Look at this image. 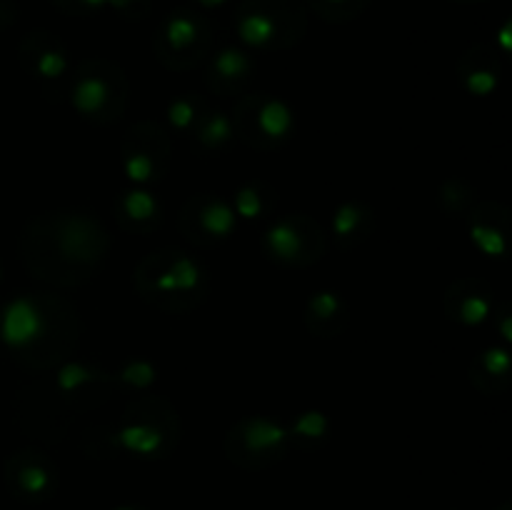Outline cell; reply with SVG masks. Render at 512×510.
<instances>
[{"mask_svg": "<svg viewBox=\"0 0 512 510\" xmlns=\"http://www.w3.org/2000/svg\"><path fill=\"white\" fill-rule=\"evenodd\" d=\"M58 5L70 13H93L100 8H115L120 13H128L135 8V0H58Z\"/></svg>", "mask_w": 512, "mask_h": 510, "instance_id": "f546056e", "label": "cell"}, {"mask_svg": "<svg viewBox=\"0 0 512 510\" xmlns=\"http://www.w3.org/2000/svg\"><path fill=\"white\" fill-rule=\"evenodd\" d=\"M458 75L463 80L465 90L478 98H485V95L493 93L498 88V78H500V68L495 63L493 53L485 48H475L470 53L463 55L458 65Z\"/></svg>", "mask_w": 512, "mask_h": 510, "instance_id": "e0dca14e", "label": "cell"}, {"mask_svg": "<svg viewBox=\"0 0 512 510\" xmlns=\"http://www.w3.org/2000/svg\"><path fill=\"white\" fill-rule=\"evenodd\" d=\"M125 78L108 60H85L75 70L70 85V105L75 113L95 123H110L120 118L125 105Z\"/></svg>", "mask_w": 512, "mask_h": 510, "instance_id": "5b68a950", "label": "cell"}, {"mask_svg": "<svg viewBox=\"0 0 512 510\" xmlns=\"http://www.w3.org/2000/svg\"><path fill=\"white\" fill-rule=\"evenodd\" d=\"M330 428V420L325 418L320 410H308V413H300L298 418L290 423L288 435L290 440H303V443H318L325 438Z\"/></svg>", "mask_w": 512, "mask_h": 510, "instance_id": "d4e9b609", "label": "cell"}, {"mask_svg": "<svg viewBox=\"0 0 512 510\" xmlns=\"http://www.w3.org/2000/svg\"><path fill=\"white\" fill-rule=\"evenodd\" d=\"M95 383H110V375L85 363H65L55 375V388L63 395H75Z\"/></svg>", "mask_w": 512, "mask_h": 510, "instance_id": "603a6c76", "label": "cell"}, {"mask_svg": "<svg viewBox=\"0 0 512 510\" xmlns=\"http://www.w3.org/2000/svg\"><path fill=\"white\" fill-rule=\"evenodd\" d=\"M140 295L163 310H188L205 295V270L180 250L150 253L135 273Z\"/></svg>", "mask_w": 512, "mask_h": 510, "instance_id": "6da1fadb", "label": "cell"}, {"mask_svg": "<svg viewBox=\"0 0 512 510\" xmlns=\"http://www.w3.org/2000/svg\"><path fill=\"white\" fill-rule=\"evenodd\" d=\"M480 378L493 380L495 390L503 388V385L508 383L510 378L508 348H498V345H493V348H488L483 355H480L478 365L473 368V380H480Z\"/></svg>", "mask_w": 512, "mask_h": 510, "instance_id": "cb8c5ba5", "label": "cell"}, {"mask_svg": "<svg viewBox=\"0 0 512 510\" xmlns=\"http://www.w3.org/2000/svg\"><path fill=\"white\" fill-rule=\"evenodd\" d=\"M230 120H233V133L260 150L285 143L295 125L290 105L265 95H248L240 100Z\"/></svg>", "mask_w": 512, "mask_h": 510, "instance_id": "8992f818", "label": "cell"}, {"mask_svg": "<svg viewBox=\"0 0 512 510\" xmlns=\"http://www.w3.org/2000/svg\"><path fill=\"white\" fill-rule=\"evenodd\" d=\"M50 305H53L50 300L28 298V295L10 300L5 305L3 315H0V340L20 355H43L40 365H50L58 358H63V353L53 345L50 330H70L65 328L70 318L60 320L55 325V313L50 310Z\"/></svg>", "mask_w": 512, "mask_h": 510, "instance_id": "3957f363", "label": "cell"}, {"mask_svg": "<svg viewBox=\"0 0 512 510\" xmlns=\"http://www.w3.org/2000/svg\"><path fill=\"white\" fill-rule=\"evenodd\" d=\"M118 380L135 390H145L155 383V368L148 360H130V363H125L123 370L118 373Z\"/></svg>", "mask_w": 512, "mask_h": 510, "instance_id": "f1b7e54d", "label": "cell"}, {"mask_svg": "<svg viewBox=\"0 0 512 510\" xmlns=\"http://www.w3.org/2000/svg\"><path fill=\"white\" fill-rule=\"evenodd\" d=\"M498 510H512V508H510V503H503Z\"/></svg>", "mask_w": 512, "mask_h": 510, "instance_id": "836d02e7", "label": "cell"}, {"mask_svg": "<svg viewBox=\"0 0 512 510\" xmlns=\"http://www.w3.org/2000/svg\"><path fill=\"white\" fill-rule=\"evenodd\" d=\"M23 60L30 73H35L43 80H60L70 70L68 53L48 33H35L25 40Z\"/></svg>", "mask_w": 512, "mask_h": 510, "instance_id": "9a60e30c", "label": "cell"}, {"mask_svg": "<svg viewBox=\"0 0 512 510\" xmlns=\"http://www.w3.org/2000/svg\"><path fill=\"white\" fill-rule=\"evenodd\" d=\"M373 213L360 203H343L333 215V235L340 245L350 248L358 240L368 238Z\"/></svg>", "mask_w": 512, "mask_h": 510, "instance_id": "44dd1931", "label": "cell"}, {"mask_svg": "<svg viewBox=\"0 0 512 510\" xmlns=\"http://www.w3.org/2000/svg\"><path fill=\"white\" fill-rule=\"evenodd\" d=\"M118 220L128 230H148L160 220V205L148 190H128L118 203Z\"/></svg>", "mask_w": 512, "mask_h": 510, "instance_id": "ac0fdd59", "label": "cell"}, {"mask_svg": "<svg viewBox=\"0 0 512 510\" xmlns=\"http://www.w3.org/2000/svg\"><path fill=\"white\" fill-rule=\"evenodd\" d=\"M305 315H308L310 330L318 335L338 333V328L333 325L335 320L340 325H345V305L340 300V295L333 293V290H318V293L310 295Z\"/></svg>", "mask_w": 512, "mask_h": 510, "instance_id": "ffe728a7", "label": "cell"}, {"mask_svg": "<svg viewBox=\"0 0 512 510\" xmlns=\"http://www.w3.org/2000/svg\"><path fill=\"white\" fill-rule=\"evenodd\" d=\"M460 3H478V0H460Z\"/></svg>", "mask_w": 512, "mask_h": 510, "instance_id": "e575fe53", "label": "cell"}, {"mask_svg": "<svg viewBox=\"0 0 512 510\" xmlns=\"http://www.w3.org/2000/svg\"><path fill=\"white\" fill-rule=\"evenodd\" d=\"M445 310L463 325H480L493 313V293L480 280H458L448 290Z\"/></svg>", "mask_w": 512, "mask_h": 510, "instance_id": "5bb4252c", "label": "cell"}, {"mask_svg": "<svg viewBox=\"0 0 512 510\" xmlns=\"http://www.w3.org/2000/svg\"><path fill=\"white\" fill-rule=\"evenodd\" d=\"M240 40L258 50L295 45L305 30V15L295 0H245L235 15Z\"/></svg>", "mask_w": 512, "mask_h": 510, "instance_id": "277c9868", "label": "cell"}, {"mask_svg": "<svg viewBox=\"0 0 512 510\" xmlns=\"http://www.w3.org/2000/svg\"><path fill=\"white\" fill-rule=\"evenodd\" d=\"M310 5L325 20H350L368 5V0H310Z\"/></svg>", "mask_w": 512, "mask_h": 510, "instance_id": "83f0119b", "label": "cell"}, {"mask_svg": "<svg viewBox=\"0 0 512 510\" xmlns=\"http://www.w3.org/2000/svg\"><path fill=\"white\" fill-rule=\"evenodd\" d=\"M470 215L473 218H470L468 233L475 248L488 255V258H505L508 255V225H498L495 220H490L485 215L483 205H478Z\"/></svg>", "mask_w": 512, "mask_h": 510, "instance_id": "d6986e66", "label": "cell"}, {"mask_svg": "<svg viewBox=\"0 0 512 510\" xmlns=\"http://www.w3.org/2000/svg\"><path fill=\"white\" fill-rule=\"evenodd\" d=\"M290 445L288 428L268 418H248L230 430L225 453L235 465L248 470H263L278 463Z\"/></svg>", "mask_w": 512, "mask_h": 510, "instance_id": "52a82bcc", "label": "cell"}, {"mask_svg": "<svg viewBox=\"0 0 512 510\" xmlns=\"http://www.w3.org/2000/svg\"><path fill=\"white\" fill-rule=\"evenodd\" d=\"M210 40H213V30L208 20L190 10H175L160 25L155 50L168 68L185 70L208 53Z\"/></svg>", "mask_w": 512, "mask_h": 510, "instance_id": "ba28073f", "label": "cell"}, {"mask_svg": "<svg viewBox=\"0 0 512 510\" xmlns=\"http://www.w3.org/2000/svg\"><path fill=\"white\" fill-rule=\"evenodd\" d=\"M265 250L273 260L285 265H308L323 255L325 240L318 223L305 215L275 220L265 233Z\"/></svg>", "mask_w": 512, "mask_h": 510, "instance_id": "9c48e42d", "label": "cell"}, {"mask_svg": "<svg viewBox=\"0 0 512 510\" xmlns=\"http://www.w3.org/2000/svg\"><path fill=\"white\" fill-rule=\"evenodd\" d=\"M115 510H145L143 505H118Z\"/></svg>", "mask_w": 512, "mask_h": 510, "instance_id": "d6a6232c", "label": "cell"}, {"mask_svg": "<svg viewBox=\"0 0 512 510\" xmlns=\"http://www.w3.org/2000/svg\"><path fill=\"white\" fill-rule=\"evenodd\" d=\"M193 135L203 148L218 150L233 140V120L223 110H210V113L200 115L193 128Z\"/></svg>", "mask_w": 512, "mask_h": 510, "instance_id": "7402d4cb", "label": "cell"}, {"mask_svg": "<svg viewBox=\"0 0 512 510\" xmlns=\"http://www.w3.org/2000/svg\"><path fill=\"white\" fill-rule=\"evenodd\" d=\"M200 5H203V8H220V5L225 3V0H198Z\"/></svg>", "mask_w": 512, "mask_h": 510, "instance_id": "1f68e13d", "label": "cell"}, {"mask_svg": "<svg viewBox=\"0 0 512 510\" xmlns=\"http://www.w3.org/2000/svg\"><path fill=\"white\" fill-rule=\"evenodd\" d=\"M250 75H253V58L243 48L228 45V48L215 53L213 63H210L208 80L213 90H218L220 95H230L238 88H243Z\"/></svg>", "mask_w": 512, "mask_h": 510, "instance_id": "2e32d148", "label": "cell"}, {"mask_svg": "<svg viewBox=\"0 0 512 510\" xmlns=\"http://www.w3.org/2000/svg\"><path fill=\"white\" fill-rule=\"evenodd\" d=\"M43 243L55 245L58 255L43 278L58 283H73L75 275L88 278L90 270L103 260L108 250L105 230L85 215H60L53 220V228L43 230Z\"/></svg>", "mask_w": 512, "mask_h": 510, "instance_id": "7a4b0ae2", "label": "cell"}, {"mask_svg": "<svg viewBox=\"0 0 512 510\" xmlns=\"http://www.w3.org/2000/svg\"><path fill=\"white\" fill-rule=\"evenodd\" d=\"M8 20H10V8H8V3H3V0H0V25L8 23Z\"/></svg>", "mask_w": 512, "mask_h": 510, "instance_id": "4dcf8cb0", "label": "cell"}, {"mask_svg": "<svg viewBox=\"0 0 512 510\" xmlns=\"http://www.w3.org/2000/svg\"><path fill=\"white\" fill-rule=\"evenodd\" d=\"M165 115H168V123L173 125L175 130L188 133V130L195 128L200 115H203V108H200V103L195 98H175L173 103L168 105V110H165Z\"/></svg>", "mask_w": 512, "mask_h": 510, "instance_id": "484cf974", "label": "cell"}, {"mask_svg": "<svg viewBox=\"0 0 512 510\" xmlns=\"http://www.w3.org/2000/svg\"><path fill=\"white\" fill-rule=\"evenodd\" d=\"M235 210L218 195H200L190 200L180 218V228L190 240L200 245L225 240L235 230Z\"/></svg>", "mask_w": 512, "mask_h": 510, "instance_id": "8fae6325", "label": "cell"}, {"mask_svg": "<svg viewBox=\"0 0 512 510\" xmlns=\"http://www.w3.org/2000/svg\"><path fill=\"white\" fill-rule=\"evenodd\" d=\"M5 475H8L10 490L20 500H28V503L48 500L55 493V485H58L55 465L43 453H35V450H23V453L13 455L8 460Z\"/></svg>", "mask_w": 512, "mask_h": 510, "instance_id": "7c38bea8", "label": "cell"}, {"mask_svg": "<svg viewBox=\"0 0 512 510\" xmlns=\"http://www.w3.org/2000/svg\"><path fill=\"white\" fill-rule=\"evenodd\" d=\"M178 428L160 425L158 420H150L143 410L135 405V415L130 423H125L118 433H113L115 445L125 448L128 453L140 458H163L173 450Z\"/></svg>", "mask_w": 512, "mask_h": 510, "instance_id": "4fadbf2b", "label": "cell"}, {"mask_svg": "<svg viewBox=\"0 0 512 510\" xmlns=\"http://www.w3.org/2000/svg\"><path fill=\"white\" fill-rule=\"evenodd\" d=\"M170 145L163 130L153 123H140L123 143V168L130 183L148 185L165 173Z\"/></svg>", "mask_w": 512, "mask_h": 510, "instance_id": "30bf717a", "label": "cell"}, {"mask_svg": "<svg viewBox=\"0 0 512 510\" xmlns=\"http://www.w3.org/2000/svg\"><path fill=\"white\" fill-rule=\"evenodd\" d=\"M233 210L235 215H240V218L258 220L260 215L268 210V200H265V195L260 193L258 185H243V188L235 193Z\"/></svg>", "mask_w": 512, "mask_h": 510, "instance_id": "4316f807", "label": "cell"}]
</instances>
